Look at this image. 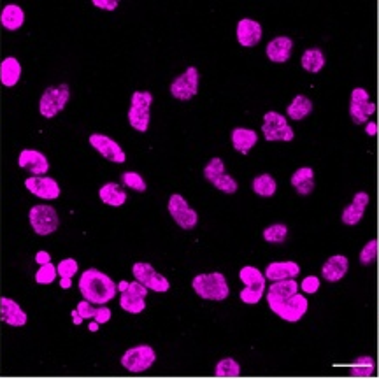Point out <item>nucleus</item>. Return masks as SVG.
Returning a JSON list of instances; mask_svg holds the SVG:
<instances>
[{"label": "nucleus", "mask_w": 379, "mask_h": 379, "mask_svg": "<svg viewBox=\"0 0 379 379\" xmlns=\"http://www.w3.org/2000/svg\"><path fill=\"white\" fill-rule=\"evenodd\" d=\"M151 92H134L130 99V108H128V123L134 130L148 132L149 119H151Z\"/></svg>", "instance_id": "5"}, {"label": "nucleus", "mask_w": 379, "mask_h": 379, "mask_svg": "<svg viewBox=\"0 0 379 379\" xmlns=\"http://www.w3.org/2000/svg\"><path fill=\"white\" fill-rule=\"evenodd\" d=\"M0 23H2L6 30L15 32V30L22 28L23 23H25V11L18 4L6 6L2 12H0Z\"/></svg>", "instance_id": "30"}, {"label": "nucleus", "mask_w": 379, "mask_h": 379, "mask_svg": "<svg viewBox=\"0 0 379 379\" xmlns=\"http://www.w3.org/2000/svg\"><path fill=\"white\" fill-rule=\"evenodd\" d=\"M90 332H97L99 330V323H97V321H95V320H93L92 321V323H90Z\"/></svg>", "instance_id": "48"}, {"label": "nucleus", "mask_w": 379, "mask_h": 379, "mask_svg": "<svg viewBox=\"0 0 379 379\" xmlns=\"http://www.w3.org/2000/svg\"><path fill=\"white\" fill-rule=\"evenodd\" d=\"M262 25L251 18H242L235 28L237 42L244 48H255L262 41Z\"/></svg>", "instance_id": "19"}, {"label": "nucleus", "mask_w": 379, "mask_h": 379, "mask_svg": "<svg viewBox=\"0 0 379 379\" xmlns=\"http://www.w3.org/2000/svg\"><path fill=\"white\" fill-rule=\"evenodd\" d=\"M18 165L22 169H26L32 176H44L49 171V162L44 153L32 148H26L19 153Z\"/></svg>", "instance_id": "18"}, {"label": "nucleus", "mask_w": 379, "mask_h": 379, "mask_svg": "<svg viewBox=\"0 0 379 379\" xmlns=\"http://www.w3.org/2000/svg\"><path fill=\"white\" fill-rule=\"evenodd\" d=\"M56 271H58L60 278H74L79 271V265L74 258H65V260H60V264L56 265Z\"/></svg>", "instance_id": "39"}, {"label": "nucleus", "mask_w": 379, "mask_h": 379, "mask_svg": "<svg viewBox=\"0 0 379 379\" xmlns=\"http://www.w3.org/2000/svg\"><path fill=\"white\" fill-rule=\"evenodd\" d=\"M192 288L195 294L204 301L224 302L230 295L228 281L221 272H209V274H197L192 281Z\"/></svg>", "instance_id": "3"}, {"label": "nucleus", "mask_w": 379, "mask_h": 379, "mask_svg": "<svg viewBox=\"0 0 379 379\" xmlns=\"http://www.w3.org/2000/svg\"><path fill=\"white\" fill-rule=\"evenodd\" d=\"M199 85H201L199 69L188 67L171 83V95L178 99V101H190V99H194L199 93Z\"/></svg>", "instance_id": "12"}, {"label": "nucleus", "mask_w": 379, "mask_h": 379, "mask_svg": "<svg viewBox=\"0 0 379 379\" xmlns=\"http://www.w3.org/2000/svg\"><path fill=\"white\" fill-rule=\"evenodd\" d=\"M79 292L90 304L104 305L111 302L118 294V285L97 269H86L79 279Z\"/></svg>", "instance_id": "1"}, {"label": "nucleus", "mask_w": 379, "mask_h": 379, "mask_svg": "<svg viewBox=\"0 0 379 379\" xmlns=\"http://www.w3.org/2000/svg\"><path fill=\"white\" fill-rule=\"evenodd\" d=\"M239 279L242 281L244 288L239 294L241 302L248 305H255L264 298L265 290H267V278L260 269L253 267V265H246L239 271Z\"/></svg>", "instance_id": "4"}, {"label": "nucleus", "mask_w": 379, "mask_h": 379, "mask_svg": "<svg viewBox=\"0 0 379 379\" xmlns=\"http://www.w3.org/2000/svg\"><path fill=\"white\" fill-rule=\"evenodd\" d=\"M71 287H72L71 278H60V288H63V290H69Z\"/></svg>", "instance_id": "45"}, {"label": "nucleus", "mask_w": 379, "mask_h": 379, "mask_svg": "<svg viewBox=\"0 0 379 379\" xmlns=\"http://www.w3.org/2000/svg\"><path fill=\"white\" fill-rule=\"evenodd\" d=\"M348 269H350V260L344 255H334V257L328 258L325 262V265L321 267V276H323L325 281L328 283H337L348 274Z\"/></svg>", "instance_id": "24"}, {"label": "nucleus", "mask_w": 379, "mask_h": 379, "mask_svg": "<svg viewBox=\"0 0 379 379\" xmlns=\"http://www.w3.org/2000/svg\"><path fill=\"white\" fill-rule=\"evenodd\" d=\"M93 6H95V8L104 9V11H116L119 2L118 0H93Z\"/></svg>", "instance_id": "42"}, {"label": "nucleus", "mask_w": 379, "mask_h": 379, "mask_svg": "<svg viewBox=\"0 0 379 379\" xmlns=\"http://www.w3.org/2000/svg\"><path fill=\"white\" fill-rule=\"evenodd\" d=\"M128 288V281H121L118 283V292H125Z\"/></svg>", "instance_id": "47"}, {"label": "nucleus", "mask_w": 379, "mask_h": 379, "mask_svg": "<svg viewBox=\"0 0 379 379\" xmlns=\"http://www.w3.org/2000/svg\"><path fill=\"white\" fill-rule=\"evenodd\" d=\"M251 188L260 197H272L278 192V183L271 174H260L253 179Z\"/></svg>", "instance_id": "33"}, {"label": "nucleus", "mask_w": 379, "mask_h": 379, "mask_svg": "<svg viewBox=\"0 0 379 379\" xmlns=\"http://www.w3.org/2000/svg\"><path fill=\"white\" fill-rule=\"evenodd\" d=\"M262 132H264V137L271 142H290L295 139V132L288 125V119L276 111L265 112L264 123H262Z\"/></svg>", "instance_id": "10"}, {"label": "nucleus", "mask_w": 379, "mask_h": 379, "mask_svg": "<svg viewBox=\"0 0 379 379\" xmlns=\"http://www.w3.org/2000/svg\"><path fill=\"white\" fill-rule=\"evenodd\" d=\"M169 212H171L172 219L183 228V230H194L199 224V214L195 209L190 208L186 199L183 195L174 194L171 195L167 204Z\"/></svg>", "instance_id": "13"}, {"label": "nucleus", "mask_w": 379, "mask_h": 379, "mask_svg": "<svg viewBox=\"0 0 379 379\" xmlns=\"http://www.w3.org/2000/svg\"><path fill=\"white\" fill-rule=\"evenodd\" d=\"M320 278H316V276H308V278L302 279V283L298 285L302 290V294H308V295H312L316 294V292L320 290Z\"/></svg>", "instance_id": "41"}, {"label": "nucleus", "mask_w": 379, "mask_h": 379, "mask_svg": "<svg viewBox=\"0 0 379 379\" xmlns=\"http://www.w3.org/2000/svg\"><path fill=\"white\" fill-rule=\"evenodd\" d=\"M376 257H378V241H376V239H371V241H369L367 244L362 248L360 264L362 265H371L372 262L376 260Z\"/></svg>", "instance_id": "40"}, {"label": "nucleus", "mask_w": 379, "mask_h": 379, "mask_svg": "<svg viewBox=\"0 0 379 379\" xmlns=\"http://www.w3.org/2000/svg\"><path fill=\"white\" fill-rule=\"evenodd\" d=\"M376 112V104L371 102L369 92L365 88H355L350 99V116L357 125L367 123Z\"/></svg>", "instance_id": "15"}, {"label": "nucleus", "mask_w": 379, "mask_h": 379, "mask_svg": "<svg viewBox=\"0 0 379 379\" xmlns=\"http://www.w3.org/2000/svg\"><path fill=\"white\" fill-rule=\"evenodd\" d=\"M88 141L90 146L95 148V151L101 153L106 160L112 162V164H125L126 162V155L125 151H123V148L115 141V139L109 137V135L90 134Z\"/></svg>", "instance_id": "16"}, {"label": "nucleus", "mask_w": 379, "mask_h": 379, "mask_svg": "<svg viewBox=\"0 0 379 379\" xmlns=\"http://www.w3.org/2000/svg\"><path fill=\"white\" fill-rule=\"evenodd\" d=\"M232 146H234L235 151H239L241 155H248L258 142V134L251 128H244V126H237L234 128L230 134Z\"/></svg>", "instance_id": "25"}, {"label": "nucleus", "mask_w": 379, "mask_h": 379, "mask_svg": "<svg viewBox=\"0 0 379 379\" xmlns=\"http://www.w3.org/2000/svg\"><path fill=\"white\" fill-rule=\"evenodd\" d=\"M132 274H134L135 281H139L141 285H144L148 290L156 292V294H165V292L171 290V283H169V279L165 278V276H162L153 265L146 264V262H137V264H134Z\"/></svg>", "instance_id": "11"}, {"label": "nucleus", "mask_w": 379, "mask_h": 379, "mask_svg": "<svg viewBox=\"0 0 379 379\" xmlns=\"http://www.w3.org/2000/svg\"><path fill=\"white\" fill-rule=\"evenodd\" d=\"M301 274V265L294 260L283 262H271L265 269V278L269 281H283V279H297Z\"/></svg>", "instance_id": "23"}, {"label": "nucleus", "mask_w": 379, "mask_h": 379, "mask_svg": "<svg viewBox=\"0 0 379 379\" xmlns=\"http://www.w3.org/2000/svg\"><path fill=\"white\" fill-rule=\"evenodd\" d=\"M292 186L298 195H311L314 192V171L311 167H301L292 174Z\"/></svg>", "instance_id": "26"}, {"label": "nucleus", "mask_w": 379, "mask_h": 379, "mask_svg": "<svg viewBox=\"0 0 379 379\" xmlns=\"http://www.w3.org/2000/svg\"><path fill=\"white\" fill-rule=\"evenodd\" d=\"M292 51H294V41L287 35L272 39L265 48V55L272 63H287L290 60Z\"/></svg>", "instance_id": "22"}, {"label": "nucleus", "mask_w": 379, "mask_h": 379, "mask_svg": "<svg viewBox=\"0 0 379 379\" xmlns=\"http://www.w3.org/2000/svg\"><path fill=\"white\" fill-rule=\"evenodd\" d=\"M78 312L81 314L83 320H95L99 325H104L111 320V309L108 305H99V308H93L88 301L83 298L78 304Z\"/></svg>", "instance_id": "28"}, {"label": "nucleus", "mask_w": 379, "mask_h": 379, "mask_svg": "<svg viewBox=\"0 0 379 379\" xmlns=\"http://www.w3.org/2000/svg\"><path fill=\"white\" fill-rule=\"evenodd\" d=\"M374 360L371 357H358L355 364L351 365L350 374L353 378H371V376H374Z\"/></svg>", "instance_id": "36"}, {"label": "nucleus", "mask_w": 379, "mask_h": 379, "mask_svg": "<svg viewBox=\"0 0 379 379\" xmlns=\"http://www.w3.org/2000/svg\"><path fill=\"white\" fill-rule=\"evenodd\" d=\"M0 320L4 321L9 327H25L26 321H28V316L26 312L19 308L18 302H15L12 298L2 297L0 298Z\"/></svg>", "instance_id": "21"}, {"label": "nucleus", "mask_w": 379, "mask_h": 379, "mask_svg": "<svg viewBox=\"0 0 379 379\" xmlns=\"http://www.w3.org/2000/svg\"><path fill=\"white\" fill-rule=\"evenodd\" d=\"M35 262H37L39 265L49 264V262H51V257H49L48 251H39L37 255H35Z\"/></svg>", "instance_id": "43"}, {"label": "nucleus", "mask_w": 379, "mask_h": 379, "mask_svg": "<svg viewBox=\"0 0 379 379\" xmlns=\"http://www.w3.org/2000/svg\"><path fill=\"white\" fill-rule=\"evenodd\" d=\"M312 112V101L305 95H297L294 97V101L288 104L287 108V116L292 121H302V119L308 118Z\"/></svg>", "instance_id": "32"}, {"label": "nucleus", "mask_w": 379, "mask_h": 379, "mask_svg": "<svg viewBox=\"0 0 379 379\" xmlns=\"http://www.w3.org/2000/svg\"><path fill=\"white\" fill-rule=\"evenodd\" d=\"M148 288L139 281L128 283V288L121 292L119 297V308L130 314H141L146 309V297H148Z\"/></svg>", "instance_id": "14"}, {"label": "nucleus", "mask_w": 379, "mask_h": 379, "mask_svg": "<svg viewBox=\"0 0 379 379\" xmlns=\"http://www.w3.org/2000/svg\"><path fill=\"white\" fill-rule=\"evenodd\" d=\"M99 197L104 202L106 205H111V208H121L126 202V192L123 190V186H119L118 183H106L101 190H99Z\"/></svg>", "instance_id": "29"}, {"label": "nucleus", "mask_w": 379, "mask_h": 379, "mask_svg": "<svg viewBox=\"0 0 379 379\" xmlns=\"http://www.w3.org/2000/svg\"><path fill=\"white\" fill-rule=\"evenodd\" d=\"M58 276V271H56V265H53L51 262L44 265H39V271L35 272V281L39 285H51L53 281Z\"/></svg>", "instance_id": "38"}, {"label": "nucleus", "mask_w": 379, "mask_h": 379, "mask_svg": "<svg viewBox=\"0 0 379 379\" xmlns=\"http://www.w3.org/2000/svg\"><path fill=\"white\" fill-rule=\"evenodd\" d=\"M369 202H371V197H369L367 192H357L353 197V201L346 205L344 211H342V224L344 225H358L362 221L365 214V209H367Z\"/></svg>", "instance_id": "20"}, {"label": "nucleus", "mask_w": 379, "mask_h": 379, "mask_svg": "<svg viewBox=\"0 0 379 379\" xmlns=\"http://www.w3.org/2000/svg\"><path fill=\"white\" fill-rule=\"evenodd\" d=\"M204 178L208 179L216 190H219L221 194L234 195L239 190L237 181L228 174L227 169H225L224 160L218 158V156H214V158H211V160L208 162V165L204 167Z\"/></svg>", "instance_id": "8"}, {"label": "nucleus", "mask_w": 379, "mask_h": 379, "mask_svg": "<svg viewBox=\"0 0 379 379\" xmlns=\"http://www.w3.org/2000/svg\"><path fill=\"white\" fill-rule=\"evenodd\" d=\"M22 78V63L18 62V58L15 56H9V58L2 60L0 63V83L6 86V88H11Z\"/></svg>", "instance_id": "27"}, {"label": "nucleus", "mask_w": 379, "mask_h": 379, "mask_svg": "<svg viewBox=\"0 0 379 379\" xmlns=\"http://www.w3.org/2000/svg\"><path fill=\"white\" fill-rule=\"evenodd\" d=\"M216 378H239L241 376V364L235 358H221L214 367Z\"/></svg>", "instance_id": "34"}, {"label": "nucleus", "mask_w": 379, "mask_h": 379, "mask_svg": "<svg viewBox=\"0 0 379 379\" xmlns=\"http://www.w3.org/2000/svg\"><path fill=\"white\" fill-rule=\"evenodd\" d=\"M121 183H123V186L134 190V192H139V194H144L146 190H148V185H146L144 178H142L139 172H132V171L123 172Z\"/></svg>", "instance_id": "37"}, {"label": "nucleus", "mask_w": 379, "mask_h": 379, "mask_svg": "<svg viewBox=\"0 0 379 379\" xmlns=\"http://www.w3.org/2000/svg\"><path fill=\"white\" fill-rule=\"evenodd\" d=\"M25 188L42 201H55L62 194L58 183L49 176H30L25 179Z\"/></svg>", "instance_id": "17"}, {"label": "nucleus", "mask_w": 379, "mask_h": 379, "mask_svg": "<svg viewBox=\"0 0 379 379\" xmlns=\"http://www.w3.org/2000/svg\"><path fill=\"white\" fill-rule=\"evenodd\" d=\"M301 63L305 72H309V74H318L325 67L327 58H325V53L320 48H309L302 53Z\"/></svg>", "instance_id": "31"}, {"label": "nucleus", "mask_w": 379, "mask_h": 379, "mask_svg": "<svg viewBox=\"0 0 379 379\" xmlns=\"http://www.w3.org/2000/svg\"><path fill=\"white\" fill-rule=\"evenodd\" d=\"M28 219L35 234L42 235V237H44V235H51L53 232L58 230L60 218L58 212H56V209L53 208V205L48 204L34 205V208L30 209Z\"/></svg>", "instance_id": "9"}, {"label": "nucleus", "mask_w": 379, "mask_h": 379, "mask_svg": "<svg viewBox=\"0 0 379 379\" xmlns=\"http://www.w3.org/2000/svg\"><path fill=\"white\" fill-rule=\"evenodd\" d=\"M69 99H71V90H69L67 85L49 86L41 95L39 112H41L42 118L53 119L58 112L63 111V108L67 106Z\"/></svg>", "instance_id": "6"}, {"label": "nucleus", "mask_w": 379, "mask_h": 379, "mask_svg": "<svg viewBox=\"0 0 379 379\" xmlns=\"http://www.w3.org/2000/svg\"><path fill=\"white\" fill-rule=\"evenodd\" d=\"M72 323H74V325H81L83 323V318H81V314L78 312V309H74V311H72Z\"/></svg>", "instance_id": "46"}, {"label": "nucleus", "mask_w": 379, "mask_h": 379, "mask_svg": "<svg viewBox=\"0 0 379 379\" xmlns=\"http://www.w3.org/2000/svg\"><path fill=\"white\" fill-rule=\"evenodd\" d=\"M119 362H121L123 369L132 374H141L153 367L156 362V351L149 344H137L130 350H126Z\"/></svg>", "instance_id": "7"}, {"label": "nucleus", "mask_w": 379, "mask_h": 379, "mask_svg": "<svg viewBox=\"0 0 379 379\" xmlns=\"http://www.w3.org/2000/svg\"><path fill=\"white\" fill-rule=\"evenodd\" d=\"M267 304L269 309L279 316L283 321L288 323H297L305 316L309 309V302L304 295L298 294L290 295V297H276V295L267 294Z\"/></svg>", "instance_id": "2"}, {"label": "nucleus", "mask_w": 379, "mask_h": 379, "mask_svg": "<svg viewBox=\"0 0 379 379\" xmlns=\"http://www.w3.org/2000/svg\"><path fill=\"white\" fill-rule=\"evenodd\" d=\"M365 134L371 135V137H374V135L378 134V123H376V121L365 123Z\"/></svg>", "instance_id": "44"}, {"label": "nucleus", "mask_w": 379, "mask_h": 379, "mask_svg": "<svg viewBox=\"0 0 379 379\" xmlns=\"http://www.w3.org/2000/svg\"><path fill=\"white\" fill-rule=\"evenodd\" d=\"M262 237L269 244H283L288 237V227L285 224H274L262 232Z\"/></svg>", "instance_id": "35"}]
</instances>
